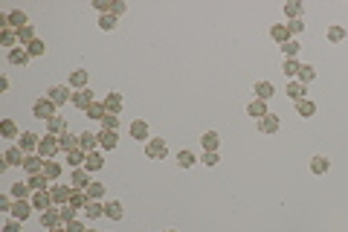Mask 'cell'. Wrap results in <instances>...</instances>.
<instances>
[{"mask_svg": "<svg viewBox=\"0 0 348 232\" xmlns=\"http://www.w3.org/2000/svg\"><path fill=\"white\" fill-rule=\"evenodd\" d=\"M44 157H35V154H26V160H23V168L29 174H44Z\"/></svg>", "mask_w": 348, "mask_h": 232, "instance_id": "12", "label": "cell"}, {"mask_svg": "<svg viewBox=\"0 0 348 232\" xmlns=\"http://www.w3.org/2000/svg\"><path fill=\"white\" fill-rule=\"evenodd\" d=\"M0 44H3V46H12V49H15V44H18V32H12V29H3V35H0Z\"/></svg>", "mask_w": 348, "mask_h": 232, "instance_id": "51", "label": "cell"}, {"mask_svg": "<svg viewBox=\"0 0 348 232\" xmlns=\"http://www.w3.org/2000/svg\"><path fill=\"white\" fill-rule=\"evenodd\" d=\"M165 232H177V229H165Z\"/></svg>", "mask_w": 348, "mask_h": 232, "instance_id": "61", "label": "cell"}, {"mask_svg": "<svg viewBox=\"0 0 348 232\" xmlns=\"http://www.w3.org/2000/svg\"><path fill=\"white\" fill-rule=\"evenodd\" d=\"M29 189H32L29 183H12V192H9V195L15 197V200H26V197H29Z\"/></svg>", "mask_w": 348, "mask_h": 232, "instance_id": "40", "label": "cell"}, {"mask_svg": "<svg viewBox=\"0 0 348 232\" xmlns=\"http://www.w3.org/2000/svg\"><path fill=\"white\" fill-rule=\"evenodd\" d=\"M32 206L41 209V212L52 209V195H49V192H35V195H32Z\"/></svg>", "mask_w": 348, "mask_h": 232, "instance_id": "20", "label": "cell"}, {"mask_svg": "<svg viewBox=\"0 0 348 232\" xmlns=\"http://www.w3.org/2000/svg\"><path fill=\"white\" fill-rule=\"evenodd\" d=\"M302 3L299 0H290V3H284V15H287L290 21H302Z\"/></svg>", "mask_w": 348, "mask_h": 232, "instance_id": "32", "label": "cell"}, {"mask_svg": "<svg viewBox=\"0 0 348 232\" xmlns=\"http://www.w3.org/2000/svg\"><path fill=\"white\" fill-rule=\"evenodd\" d=\"M32 203H29V200H15V203H12V218L15 220H26L29 218V215H32Z\"/></svg>", "mask_w": 348, "mask_h": 232, "instance_id": "7", "label": "cell"}, {"mask_svg": "<svg viewBox=\"0 0 348 232\" xmlns=\"http://www.w3.org/2000/svg\"><path fill=\"white\" fill-rule=\"evenodd\" d=\"M168 154V145L162 142V139H148L145 142V157H151V160H162Z\"/></svg>", "mask_w": 348, "mask_h": 232, "instance_id": "4", "label": "cell"}, {"mask_svg": "<svg viewBox=\"0 0 348 232\" xmlns=\"http://www.w3.org/2000/svg\"><path fill=\"white\" fill-rule=\"evenodd\" d=\"M96 145H99V134H93V131H84V134L79 137V148H81V151H87V154H90V151H96Z\"/></svg>", "mask_w": 348, "mask_h": 232, "instance_id": "13", "label": "cell"}, {"mask_svg": "<svg viewBox=\"0 0 348 232\" xmlns=\"http://www.w3.org/2000/svg\"><path fill=\"white\" fill-rule=\"evenodd\" d=\"M61 171H64V168H61V162H52V160H46V162H44L46 180H58V177H61Z\"/></svg>", "mask_w": 348, "mask_h": 232, "instance_id": "38", "label": "cell"}, {"mask_svg": "<svg viewBox=\"0 0 348 232\" xmlns=\"http://www.w3.org/2000/svg\"><path fill=\"white\" fill-rule=\"evenodd\" d=\"M328 168H331V162H328V157H322V154L311 160V171H313V174H325Z\"/></svg>", "mask_w": 348, "mask_h": 232, "instance_id": "41", "label": "cell"}, {"mask_svg": "<svg viewBox=\"0 0 348 232\" xmlns=\"http://www.w3.org/2000/svg\"><path fill=\"white\" fill-rule=\"evenodd\" d=\"M58 145H61V151H76L79 148V137L70 134V131H64V134L58 137Z\"/></svg>", "mask_w": 348, "mask_h": 232, "instance_id": "27", "label": "cell"}, {"mask_svg": "<svg viewBox=\"0 0 348 232\" xmlns=\"http://www.w3.org/2000/svg\"><path fill=\"white\" fill-rule=\"evenodd\" d=\"M18 41H21L23 46H26V44H32V41H35V29H32V23H29V26H23V29H18Z\"/></svg>", "mask_w": 348, "mask_h": 232, "instance_id": "47", "label": "cell"}, {"mask_svg": "<svg viewBox=\"0 0 348 232\" xmlns=\"http://www.w3.org/2000/svg\"><path fill=\"white\" fill-rule=\"evenodd\" d=\"M87 203H90L87 192H81V189H73V195H70V206H73L76 212H79V209H84Z\"/></svg>", "mask_w": 348, "mask_h": 232, "instance_id": "25", "label": "cell"}, {"mask_svg": "<svg viewBox=\"0 0 348 232\" xmlns=\"http://www.w3.org/2000/svg\"><path fill=\"white\" fill-rule=\"evenodd\" d=\"M328 41H331V44H339V41H345V29H342V26H328Z\"/></svg>", "mask_w": 348, "mask_h": 232, "instance_id": "46", "label": "cell"}, {"mask_svg": "<svg viewBox=\"0 0 348 232\" xmlns=\"http://www.w3.org/2000/svg\"><path fill=\"white\" fill-rule=\"evenodd\" d=\"M58 212H61V220H64V223H70V220H76V209L70 206V203H67V206H61V209H58Z\"/></svg>", "mask_w": 348, "mask_h": 232, "instance_id": "55", "label": "cell"}, {"mask_svg": "<svg viewBox=\"0 0 348 232\" xmlns=\"http://www.w3.org/2000/svg\"><path fill=\"white\" fill-rule=\"evenodd\" d=\"M0 209H3V212H12V197L9 195L0 197Z\"/></svg>", "mask_w": 348, "mask_h": 232, "instance_id": "58", "label": "cell"}, {"mask_svg": "<svg viewBox=\"0 0 348 232\" xmlns=\"http://www.w3.org/2000/svg\"><path fill=\"white\" fill-rule=\"evenodd\" d=\"M87 232H96V229H87Z\"/></svg>", "mask_w": 348, "mask_h": 232, "instance_id": "62", "label": "cell"}, {"mask_svg": "<svg viewBox=\"0 0 348 232\" xmlns=\"http://www.w3.org/2000/svg\"><path fill=\"white\" fill-rule=\"evenodd\" d=\"M32 116H35V119H44V122H49V119L55 116V104H52L44 96V99H38V102L32 104Z\"/></svg>", "mask_w": 348, "mask_h": 232, "instance_id": "2", "label": "cell"}, {"mask_svg": "<svg viewBox=\"0 0 348 232\" xmlns=\"http://www.w3.org/2000/svg\"><path fill=\"white\" fill-rule=\"evenodd\" d=\"M84 160H87V151H81V148H76V151H67V162L73 165V168H79V165H84Z\"/></svg>", "mask_w": 348, "mask_h": 232, "instance_id": "37", "label": "cell"}, {"mask_svg": "<svg viewBox=\"0 0 348 232\" xmlns=\"http://www.w3.org/2000/svg\"><path fill=\"white\" fill-rule=\"evenodd\" d=\"M200 145L206 151H218V145H220V137L215 134V131H206L203 137H200Z\"/></svg>", "mask_w": 348, "mask_h": 232, "instance_id": "30", "label": "cell"}, {"mask_svg": "<svg viewBox=\"0 0 348 232\" xmlns=\"http://www.w3.org/2000/svg\"><path fill=\"white\" fill-rule=\"evenodd\" d=\"M46 131L55 134V137H61V134L67 131V119H64V116H52V119L46 122Z\"/></svg>", "mask_w": 348, "mask_h": 232, "instance_id": "28", "label": "cell"}, {"mask_svg": "<svg viewBox=\"0 0 348 232\" xmlns=\"http://www.w3.org/2000/svg\"><path fill=\"white\" fill-rule=\"evenodd\" d=\"M255 99H261V102H267V99H273V93H276V87L270 84V81H255Z\"/></svg>", "mask_w": 348, "mask_h": 232, "instance_id": "17", "label": "cell"}, {"mask_svg": "<svg viewBox=\"0 0 348 232\" xmlns=\"http://www.w3.org/2000/svg\"><path fill=\"white\" fill-rule=\"evenodd\" d=\"M84 113L90 116V119H99V122H102L104 116H107V110H104V102H93L90 107H87V110H84Z\"/></svg>", "mask_w": 348, "mask_h": 232, "instance_id": "42", "label": "cell"}, {"mask_svg": "<svg viewBox=\"0 0 348 232\" xmlns=\"http://www.w3.org/2000/svg\"><path fill=\"white\" fill-rule=\"evenodd\" d=\"M278 128H281V122H278L276 113H267L264 119H258V131H261V134H276Z\"/></svg>", "mask_w": 348, "mask_h": 232, "instance_id": "8", "label": "cell"}, {"mask_svg": "<svg viewBox=\"0 0 348 232\" xmlns=\"http://www.w3.org/2000/svg\"><path fill=\"white\" fill-rule=\"evenodd\" d=\"M49 195H52V203H61V206H67V203H70V195H73V192H70L67 186H52V189H49Z\"/></svg>", "mask_w": 348, "mask_h": 232, "instance_id": "18", "label": "cell"}, {"mask_svg": "<svg viewBox=\"0 0 348 232\" xmlns=\"http://www.w3.org/2000/svg\"><path fill=\"white\" fill-rule=\"evenodd\" d=\"M23 49H26V52H29V55H32V58H41V55H44V52H46V44H44V41H38V38H35L32 44H26V46H23Z\"/></svg>", "mask_w": 348, "mask_h": 232, "instance_id": "43", "label": "cell"}, {"mask_svg": "<svg viewBox=\"0 0 348 232\" xmlns=\"http://www.w3.org/2000/svg\"><path fill=\"white\" fill-rule=\"evenodd\" d=\"M313 79H316V70H313L311 64H302V70H299V76H296V81L308 84V81H313Z\"/></svg>", "mask_w": 348, "mask_h": 232, "instance_id": "45", "label": "cell"}, {"mask_svg": "<svg viewBox=\"0 0 348 232\" xmlns=\"http://www.w3.org/2000/svg\"><path fill=\"white\" fill-rule=\"evenodd\" d=\"M177 165H180V168H192V165H195V154H192V151H180V154H177Z\"/></svg>", "mask_w": 348, "mask_h": 232, "instance_id": "49", "label": "cell"}, {"mask_svg": "<svg viewBox=\"0 0 348 232\" xmlns=\"http://www.w3.org/2000/svg\"><path fill=\"white\" fill-rule=\"evenodd\" d=\"M116 142H119V131H99V145L102 148H116Z\"/></svg>", "mask_w": 348, "mask_h": 232, "instance_id": "22", "label": "cell"}, {"mask_svg": "<svg viewBox=\"0 0 348 232\" xmlns=\"http://www.w3.org/2000/svg\"><path fill=\"white\" fill-rule=\"evenodd\" d=\"M299 70H302V61H299V58H287V61H284V67H281V73H284V76H290V79H296V76H299Z\"/></svg>", "mask_w": 348, "mask_h": 232, "instance_id": "36", "label": "cell"}, {"mask_svg": "<svg viewBox=\"0 0 348 232\" xmlns=\"http://www.w3.org/2000/svg\"><path fill=\"white\" fill-rule=\"evenodd\" d=\"M131 137L137 139H145V142H148V125H145V122H142V119H134V122H131Z\"/></svg>", "mask_w": 348, "mask_h": 232, "instance_id": "26", "label": "cell"}, {"mask_svg": "<svg viewBox=\"0 0 348 232\" xmlns=\"http://www.w3.org/2000/svg\"><path fill=\"white\" fill-rule=\"evenodd\" d=\"M104 110L113 113V116H119V110H122V96H119V93H107V99H104Z\"/></svg>", "mask_w": 348, "mask_h": 232, "instance_id": "23", "label": "cell"}, {"mask_svg": "<svg viewBox=\"0 0 348 232\" xmlns=\"http://www.w3.org/2000/svg\"><path fill=\"white\" fill-rule=\"evenodd\" d=\"M296 113H299L302 119H308V116L316 113V104H313L311 99H302V102H296Z\"/></svg>", "mask_w": 348, "mask_h": 232, "instance_id": "35", "label": "cell"}, {"mask_svg": "<svg viewBox=\"0 0 348 232\" xmlns=\"http://www.w3.org/2000/svg\"><path fill=\"white\" fill-rule=\"evenodd\" d=\"M102 131H119V116H113V113H107L102 119Z\"/></svg>", "mask_w": 348, "mask_h": 232, "instance_id": "52", "label": "cell"}, {"mask_svg": "<svg viewBox=\"0 0 348 232\" xmlns=\"http://www.w3.org/2000/svg\"><path fill=\"white\" fill-rule=\"evenodd\" d=\"M46 232H67V229H64V226H58V229H46Z\"/></svg>", "mask_w": 348, "mask_h": 232, "instance_id": "60", "label": "cell"}, {"mask_svg": "<svg viewBox=\"0 0 348 232\" xmlns=\"http://www.w3.org/2000/svg\"><path fill=\"white\" fill-rule=\"evenodd\" d=\"M122 12H125V3H119V0H110V15H116V18H119Z\"/></svg>", "mask_w": 348, "mask_h": 232, "instance_id": "57", "label": "cell"}, {"mask_svg": "<svg viewBox=\"0 0 348 232\" xmlns=\"http://www.w3.org/2000/svg\"><path fill=\"white\" fill-rule=\"evenodd\" d=\"M70 183L76 186V189H87V186H90V174H87V168H73Z\"/></svg>", "mask_w": 348, "mask_h": 232, "instance_id": "15", "label": "cell"}, {"mask_svg": "<svg viewBox=\"0 0 348 232\" xmlns=\"http://www.w3.org/2000/svg\"><path fill=\"white\" fill-rule=\"evenodd\" d=\"M122 215H125V209H122V203H119V200H110V203H104V218L119 220Z\"/></svg>", "mask_w": 348, "mask_h": 232, "instance_id": "29", "label": "cell"}, {"mask_svg": "<svg viewBox=\"0 0 348 232\" xmlns=\"http://www.w3.org/2000/svg\"><path fill=\"white\" fill-rule=\"evenodd\" d=\"M284 93H287L293 102H302V99H305V93H308V84H302V81H290Z\"/></svg>", "mask_w": 348, "mask_h": 232, "instance_id": "21", "label": "cell"}, {"mask_svg": "<svg viewBox=\"0 0 348 232\" xmlns=\"http://www.w3.org/2000/svg\"><path fill=\"white\" fill-rule=\"evenodd\" d=\"M3 232H21V223H18V220H12V223L3 226Z\"/></svg>", "mask_w": 348, "mask_h": 232, "instance_id": "59", "label": "cell"}, {"mask_svg": "<svg viewBox=\"0 0 348 232\" xmlns=\"http://www.w3.org/2000/svg\"><path fill=\"white\" fill-rule=\"evenodd\" d=\"M87 81H90V73H87V70H73V73H70V87L84 90V87H87Z\"/></svg>", "mask_w": 348, "mask_h": 232, "instance_id": "16", "label": "cell"}, {"mask_svg": "<svg viewBox=\"0 0 348 232\" xmlns=\"http://www.w3.org/2000/svg\"><path fill=\"white\" fill-rule=\"evenodd\" d=\"M84 215H87V220H96V218H102L104 215V206L99 203V200H90L87 206H84Z\"/></svg>", "mask_w": 348, "mask_h": 232, "instance_id": "34", "label": "cell"}, {"mask_svg": "<svg viewBox=\"0 0 348 232\" xmlns=\"http://www.w3.org/2000/svg\"><path fill=\"white\" fill-rule=\"evenodd\" d=\"M102 165H104L102 154H99V151H90V154H87V160H84V168H87V171H99Z\"/></svg>", "mask_w": 348, "mask_h": 232, "instance_id": "31", "label": "cell"}, {"mask_svg": "<svg viewBox=\"0 0 348 232\" xmlns=\"http://www.w3.org/2000/svg\"><path fill=\"white\" fill-rule=\"evenodd\" d=\"M84 192H87V197H90V200H99V197L104 195V186H102V183H96V180H90V186H87Z\"/></svg>", "mask_w": 348, "mask_h": 232, "instance_id": "50", "label": "cell"}, {"mask_svg": "<svg viewBox=\"0 0 348 232\" xmlns=\"http://www.w3.org/2000/svg\"><path fill=\"white\" fill-rule=\"evenodd\" d=\"M270 38H273V41H278V46L287 44V41H290L287 23H273V26H270Z\"/></svg>", "mask_w": 348, "mask_h": 232, "instance_id": "14", "label": "cell"}, {"mask_svg": "<svg viewBox=\"0 0 348 232\" xmlns=\"http://www.w3.org/2000/svg\"><path fill=\"white\" fill-rule=\"evenodd\" d=\"M58 151H61V145H58V137H55V134H46V137H41V142H38V157L52 160V154H58Z\"/></svg>", "mask_w": 348, "mask_h": 232, "instance_id": "1", "label": "cell"}, {"mask_svg": "<svg viewBox=\"0 0 348 232\" xmlns=\"http://www.w3.org/2000/svg\"><path fill=\"white\" fill-rule=\"evenodd\" d=\"M64 229L67 232H87V226H84L81 220H70V223H64Z\"/></svg>", "mask_w": 348, "mask_h": 232, "instance_id": "56", "label": "cell"}, {"mask_svg": "<svg viewBox=\"0 0 348 232\" xmlns=\"http://www.w3.org/2000/svg\"><path fill=\"white\" fill-rule=\"evenodd\" d=\"M46 99L55 104H64V102H73V93H70V87H64V84H52L49 90H46Z\"/></svg>", "mask_w": 348, "mask_h": 232, "instance_id": "3", "label": "cell"}, {"mask_svg": "<svg viewBox=\"0 0 348 232\" xmlns=\"http://www.w3.org/2000/svg\"><path fill=\"white\" fill-rule=\"evenodd\" d=\"M23 160H26V154H23L18 145H15V148H6V154H3V168H6V165H23Z\"/></svg>", "mask_w": 348, "mask_h": 232, "instance_id": "9", "label": "cell"}, {"mask_svg": "<svg viewBox=\"0 0 348 232\" xmlns=\"http://www.w3.org/2000/svg\"><path fill=\"white\" fill-rule=\"evenodd\" d=\"M9 15V29H23V26H29V21H26V15H23L21 9H12L6 12Z\"/></svg>", "mask_w": 348, "mask_h": 232, "instance_id": "24", "label": "cell"}, {"mask_svg": "<svg viewBox=\"0 0 348 232\" xmlns=\"http://www.w3.org/2000/svg\"><path fill=\"white\" fill-rule=\"evenodd\" d=\"M200 162H203V165H209V168H212V165H218V151H206V154H203V157H200Z\"/></svg>", "mask_w": 348, "mask_h": 232, "instance_id": "54", "label": "cell"}, {"mask_svg": "<svg viewBox=\"0 0 348 232\" xmlns=\"http://www.w3.org/2000/svg\"><path fill=\"white\" fill-rule=\"evenodd\" d=\"M247 113L253 116V119H264L270 110H267V102H261V99H253V102L247 104Z\"/></svg>", "mask_w": 348, "mask_h": 232, "instance_id": "19", "label": "cell"}, {"mask_svg": "<svg viewBox=\"0 0 348 232\" xmlns=\"http://www.w3.org/2000/svg\"><path fill=\"white\" fill-rule=\"evenodd\" d=\"M9 64H15V67H26V64H29V52H26V49H21V46H15V49H9Z\"/></svg>", "mask_w": 348, "mask_h": 232, "instance_id": "11", "label": "cell"}, {"mask_svg": "<svg viewBox=\"0 0 348 232\" xmlns=\"http://www.w3.org/2000/svg\"><path fill=\"white\" fill-rule=\"evenodd\" d=\"M287 32H290V38H296V35L305 32V23L302 21H287Z\"/></svg>", "mask_w": 348, "mask_h": 232, "instance_id": "53", "label": "cell"}, {"mask_svg": "<svg viewBox=\"0 0 348 232\" xmlns=\"http://www.w3.org/2000/svg\"><path fill=\"white\" fill-rule=\"evenodd\" d=\"M38 142H41V137H38V134H32V131H23L21 137H18V148H21L23 154H29V151H38Z\"/></svg>", "mask_w": 348, "mask_h": 232, "instance_id": "5", "label": "cell"}, {"mask_svg": "<svg viewBox=\"0 0 348 232\" xmlns=\"http://www.w3.org/2000/svg\"><path fill=\"white\" fill-rule=\"evenodd\" d=\"M299 49H302V46H299V41H296V38H290L287 44H281V52H284L287 58H296V55H299Z\"/></svg>", "mask_w": 348, "mask_h": 232, "instance_id": "48", "label": "cell"}, {"mask_svg": "<svg viewBox=\"0 0 348 232\" xmlns=\"http://www.w3.org/2000/svg\"><path fill=\"white\" fill-rule=\"evenodd\" d=\"M116 21H119L116 15H102V18H99V29H102V32H113Z\"/></svg>", "mask_w": 348, "mask_h": 232, "instance_id": "44", "label": "cell"}, {"mask_svg": "<svg viewBox=\"0 0 348 232\" xmlns=\"http://www.w3.org/2000/svg\"><path fill=\"white\" fill-rule=\"evenodd\" d=\"M0 134H3V139H18L21 134H18V125L12 122V119H3L0 122Z\"/></svg>", "mask_w": 348, "mask_h": 232, "instance_id": "33", "label": "cell"}, {"mask_svg": "<svg viewBox=\"0 0 348 232\" xmlns=\"http://www.w3.org/2000/svg\"><path fill=\"white\" fill-rule=\"evenodd\" d=\"M73 104H76L79 110H87L93 104V90H87V87H84V90H76L73 93Z\"/></svg>", "mask_w": 348, "mask_h": 232, "instance_id": "10", "label": "cell"}, {"mask_svg": "<svg viewBox=\"0 0 348 232\" xmlns=\"http://www.w3.org/2000/svg\"><path fill=\"white\" fill-rule=\"evenodd\" d=\"M64 220H61V212L58 209H46V212H41V226L44 229H58Z\"/></svg>", "mask_w": 348, "mask_h": 232, "instance_id": "6", "label": "cell"}, {"mask_svg": "<svg viewBox=\"0 0 348 232\" xmlns=\"http://www.w3.org/2000/svg\"><path fill=\"white\" fill-rule=\"evenodd\" d=\"M26 183L32 186L35 192H46L49 180H46V174H29V180H26Z\"/></svg>", "mask_w": 348, "mask_h": 232, "instance_id": "39", "label": "cell"}]
</instances>
